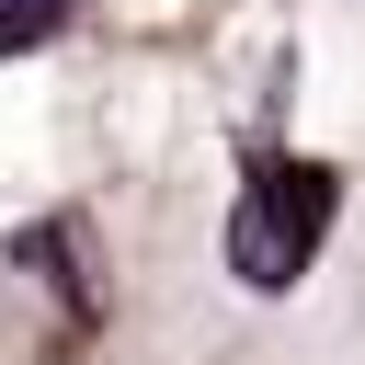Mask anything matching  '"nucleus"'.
I'll return each mask as SVG.
<instances>
[{"mask_svg":"<svg viewBox=\"0 0 365 365\" xmlns=\"http://www.w3.org/2000/svg\"><path fill=\"white\" fill-rule=\"evenodd\" d=\"M0 11H34V0H0Z\"/></svg>","mask_w":365,"mask_h":365,"instance_id":"f257e3e1","label":"nucleus"}]
</instances>
